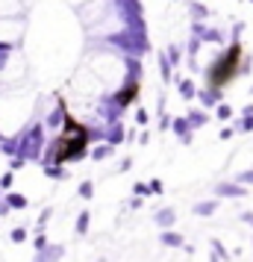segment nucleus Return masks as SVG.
<instances>
[{"label": "nucleus", "mask_w": 253, "mask_h": 262, "mask_svg": "<svg viewBox=\"0 0 253 262\" xmlns=\"http://www.w3.org/2000/svg\"><path fill=\"white\" fill-rule=\"evenodd\" d=\"M88 139H91V130L80 124V121L65 112V124H62V133L56 136V142L50 147V159L53 165H65V162H74L88 150Z\"/></svg>", "instance_id": "1"}, {"label": "nucleus", "mask_w": 253, "mask_h": 262, "mask_svg": "<svg viewBox=\"0 0 253 262\" xmlns=\"http://www.w3.org/2000/svg\"><path fill=\"white\" fill-rule=\"evenodd\" d=\"M239 71H241V48L233 45V48L209 68V85H212V89H224L227 83H233V80L239 77Z\"/></svg>", "instance_id": "2"}, {"label": "nucleus", "mask_w": 253, "mask_h": 262, "mask_svg": "<svg viewBox=\"0 0 253 262\" xmlns=\"http://www.w3.org/2000/svg\"><path fill=\"white\" fill-rule=\"evenodd\" d=\"M135 97H139V80H130V83L124 85V92H118V97H115V100H118L121 106H130Z\"/></svg>", "instance_id": "3"}]
</instances>
